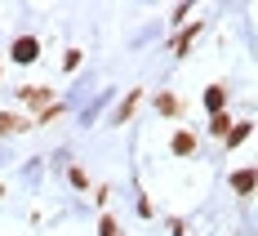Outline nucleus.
<instances>
[{"mask_svg": "<svg viewBox=\"0 0 258 236\" xmlns=\"http://www.w3.org/2000/svg\"><path fill=\"white\" fill-rule=\"evenodd\" d=\"M9 58H14V63H36V58H40V40H36V36H18V40L9 45Z\"/></svg>", "mask_w": 258, "mask_h": 236, "instance_id": "f257e3e1", "label": "nucleus"}, {"mask_svg": "<svg viewBox=\"0 0 258 236\" xmlns=\"http://www.w3.org/2000/svg\"><path fill=\"white\" fill-rule=\"evenodd\" d=\"M18 98H23V103H31V107H40V111H49V89H45V85H27V89H18Z\"/></svg>", "mask_w": 258, "mask_h": 236, "instance_id": "f03ea898", "label": "nucleus"}, {"mask_svg": "<svg viewBox=\"0 0 258 236\" xmlns=\"http://www.w3.org/2000/svg\"><path fill=\"white\" fill-rule=\"evenodd\" d=\"M23 130H31L27 116H18V111H0V138H5V134H23Z\"/></svg>", "mask_w": 258, "mask_h": 236, "instance_id": "7ed1b4c3", "label": "nucleus"}, {"mask_svg": "<svg viewBox=\"0 0 258 236\" xmlns=\"http://www.w3.org/2000/svg\"><path fill=\"white\" fill-rule=\"evenodd\" d=\"M205 107H209V116H218V111L227 107V85H209L205 89Z\"/></svg>", "mask_w": 258, "mask_h": 236, "instance_id": "20e7f679", "label": "nucleus"}, {"mask_svg": "<svg viewBox=\"0 0 258 236\" xmlns=\"http://www.w3.org/2000/svg\"><path fill=\"white\" fill-rule=\"evenodd\" d=\"M169 147H174V156H191V152H196V134L178 130V134H174V143H169Z\"/></svg>", "mask_w": 258, "mask_h": 236, "instance_id": "39448f33", "label": "nucleus"}, {"mask_svg": "<svg viewBox=\"0 0 258 236\" xmlns=\"http://www.w3.org/2000/svg\"><path fill=\"white\" fill-rule=\"evenodd\" d=\"M201 31H205V23H191V27H182L178 36H174V49H187V45H191V40H196V36H201Z\"/></svg>", "mask_w": 258, "mask_h": 236, "instance_id": "423d86ee", "label": "nucleus"}, {"mask_svg": "<svg viewBox=\"0 0 258 236\" xmlns=\"http://www.w3.org/2000/svg\"><path fill=\"white\" fill-rule=\"evenodd\" d=\"M232 187L240 192V196H249V192H254V169H236V174H232Z\"/></svg>", "mask_w": 258, "mask_h": 236, "instance_id": "0eeeda50", "label": "nucleus"}, {"mask_svg": "<svg viewBox=\"0 0 258 236\" xmlns=\"http://www.w3.org/2000/svg\"><path fill=\"white\" fill-rule=\"evenodd\" d=\"M134 107H138V89H134V94H129L125 103H120V111H116V125H120V121H129V116H134Z\"/></svg>", "mask_w": 258, "mask_h": 236, "instance_id": "6e6552de", "label": "nucleus"}, {"mask_svg": "<svg viewBox=\"0 0 258 236\" xmlns=\"http://www.w3.org/2000/svg\"><path fill=\"white\" fill-rule=\"evenodd\" d=\"M227 125H232V116H227V111H218V116L209 121V130L218 134V138H227Z\"/></svg>", "mask_w": 258, "mask_h": 236, "instance_id": "1a4fd4ad", "label": "nucleus"}, {"mask_svg": "<svg viewBox=\"0 0 258 236\" xmlns=\"http://www.w3.org/2000/svg\"><path fill=\"white\" fill-rule=\"evenodd\" d=\"M156 107H160L165 116H178V98H174V94H160V98H156Z\"/></svg>", "mask_w": 258, "mask_h": 236, "instance_id": "9d476101", "label": "nucleus"}, {"mask_svg": "<svg viewBox=\"0 0 258 236\" xmlns=\"http://www.w3.org/2000/svg\"><path fill=\"white\" fill-rule=\"evenodd\" d=\"M245 138H249V121H245V125H236V130H227V147L245 143Z\"/></svg>", "mask_w": 258, "mask_h": 236, "instance_id": "9b49d317", "label": "nucleus"}, {"mask_svg": "<svg viewBox=\"0 0 258 236\" xmlns=\"http://www.w3.org/2000/svg\"><path fill=\"white\" fill-rule=\"evenodd\" d=\"M62 67H67V72H76V67H80V49H67V58H62Z\"/></svg>", "mask_w": 258, "mask_h": 236, "instance_id": "f8f14e48", "label": "nucleus"}, {"mask_svg": "<svg viewBox=\"0 0 258 236\" xmlns=\"http://www.w3.org/2000/svg\"><path fill=\"white\" fill-rule=\"evenodd\" d=\"M98 232H103V236H120V227H116V218H103V223H98Z\"/></svg>", "mask_w": 258, "mask_h": 236, "instance_id": "ddd939ff", "label": "nucleus"}]
</instances>
